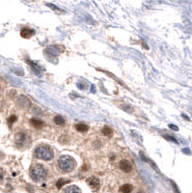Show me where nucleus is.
Segmentation results:
<instances>
[{
    "label": "nucleus",
    "instance_id": "obj_1",
    "mask_svg": "<svg viewBox=\"0 0 192 193\" xmlns=\"http://www.w3.org/2000/svg\"><path fill=\"white\" fill-rule=\"evenodd\" d=\"M58 166L64 172H71L75 168L76 162L75 158L70 156H61L58 158Z\"/></svg>",
    "mask_w": 192,
    "mask_h": 193
},
{
    "label": "nucleus",
    "instance_id": "obj_2",
    "mask_svg": "<svg viewBox=\"0 0 192 193\" xmlns=\"http://www.w3.org/2000/svg\"><path fill=\"white\" fill-rule=\"evenodd\" d=\"M35 156L43 160H50L53 157V152L48 146L42 145L35 150Z\"/></svg>",
    "mask_w": 192,
    "mask_h": 193
},
{
    "label": "nucleus",
    "instance_id": "obj_3",
    "mask_svg": "<svg viewBox=\"0 0 192 193\" xmlns=\"http://www.w3.org/2000/svg\"><path fill=\"white\" fill-rule=\"evenodd\" d=\"M46 175H48V171H46V169L41 164L35 165L30 173V176L34 182L42 181V179H44L46 177Z\"/></svg>",
    "mask_w": 192,
    "mask_h": 193
},
{
    "label": "nucleus",
    "instance_id": "obj_4",
    "mask_svg": "<svg viewBox=\"0 0 192 193\" xmlns=\"http://www.w3.org/2000/svg\"><path fill=\"white\" fill-rule=\"evenodd\" d=\"M15 141H16V145L17 147H19V148L24 147V146L28 144L29 137L25 132H18L15 137Z\"/></svg>",
    "mask_w": 192,
    "mask_h": 193
},
{
    "label": "nucleus",
    "instance_id": "obj_5",
    "mask_svg": "<svg viewBox=\"0 0 192 193\" xmlns=\"http://www.w3.org/2000/svg\"><path fill=\"white\" fill-rule=\"evenodd\" d=\"M86 183L93 190H98L100 188V179L96 177H90L86 179Z\"/></svg>",
    "mask_w": 192,
    "mask_h": 193
},
{
    "label": "nucleus",
    "instance_id": "obj_6",
    "mask_svg": "<svg viewBox=\"0 0 192 193\" xmlns=\"http://www.w3.org/2000/svg\"><path fill=\"white\" fill-rule=\"evenodd\" d=\"M119 167H120V169L123 172H125V173H129L132 170V164L130 163L129 160H128V159H123V160L120 161Z\"/></svg>",
    "mask_w": 192,
    "mask_h": 193
},
{
    "label": "nucleus",
    "instance_id": "obj_7",
    "mask_svg": "<svg viewBox=\"0 0 192 193\" xmlns=\"http://www.w3.org/2000/svg\"><path fill=\"white\" fill-rule=\"evenodd\" d=\"M17 102H18V105L21 106V107H22V108H27V107H29L30 104H31L29 99L26 97H24V96L19 97Z\"/></svg>",
    "mask_w": 192,
    "mask_h": 193
},
{
    "label": "nucleus",
    "instance_id": "obj_8",
    "mask_svg": "<svg viewBox=\"0 0 192 193\" xmlns=\"http://www.w3.org/2000/svg\"><path fill=\"white\" fill-rule=\"evenodd\" d=\"M34 35H35V31L30 28H23L21 31V36L24 39H29Z\"/></svg>",
    "mask_w": 192,
    "mask_h": 193
},
{
    "label": "nucleus",
    "instance_id": "obj_9",
    "mask_svg": "<svg viewBox=\"0 0 192 193\" xmlns=\"http://www.w3.org/2000/svg\"><path fill=\"white\" fill-rule=\"evenodd\" d=\"M64 193H82V191L76 185H69L65 188Z\"/></svg>",
    "mask_w": 192,
    "mask_h": 193
},
{
    "label": "nucleus",
    "instance_id": "obj_10",
    "mask_svg": "<svg viewBox=\"0 0 192 193\" xmlns=\"http://www.w3.org/2000/svg\"><path fill=\"white\" fill-rule=\"evenodd\" d=\"M132 190H133V186L129 183H125V184L122 185L120 189H119L120 193H131Z\"/></svg>",
    "mask_w": 192,
    "mask_h": 193
},
{
    "label": "nucleus",
    "instance_id": "obj_11",
    "mask_svg": "<svg viewBox=\"0 0 192 193\" xmlns=\"http://www.w3.org/2000/svg\"><path fill=\"white\" fill-rule=\"evenodd\" d=\"M75 129L79 132H87L89 130V126L86 125V124L79 123V124H76L75 125Z\"/></svg>",
    "mask_w": 192,
    "mask_h": 193
},
{
    "label": "nucleus",
    "instance_id": "obj_12",
    "mask_svg": "<svg viewBox=\"0 0 192 193\" xmlns=\"http://www.w3.org/2000/svg\"><path fill=\"white\" fill-rule=\"evenodd\" d=\"M30 123L31 125L34 126V128L36 129H41L43 128V125H44V123L41 121V120H39V119H36V118H33L30 120Z\"/></svg>",
    "mask_w": 192,
    "mask_h": 193
},
{
    "label": "nucleus",
    "instance_id": "obj_13",
    "mask_svg": "<svg viewBox=\"0 0 192 193\" xmlns=\"http://www.w3.org/2000/svg\"><path fill=\"white\" fill-rule=\"evenodd\" d=\"M54 123H55L56 125H64L65 123H66V121H65V119H64L62 116L57 115V116H55V118H54Z\"/></svg>",
    "mask_w": 192,
    "mask_h": 193
},
{
    "label": "nucleus",
    "instance_id": "obj_14",
    "mask_svg": "<svg viewBox=\"0 0 192 193\" xmlns=\"http://www.w3.org/2000/svg\"><path fill=\"white\" fill-rule=\"evenodd\" d=\"M102 134L105 135V136H111V135H112V132H113V130H112V129L109 128L108 125H105L104 128L102 129Z\"/></svg>",
    "mask_w": 192,
    "mask_h": 193
},
{
    "label": "nucleus",
    "instance_id": "obj_15",
    "mask_svg": "<svg viewBox=\"0 0 192 193\" xmlns=\"http://www.w3.org/2000/svg\"><path fill=\"white\" fill-rule=\"evenodd\" d=\"M70 183L69 179H65L61 178V179H59V181L56 183V186H57L58 188H61L63 185L67 184V183Z\"/></svg>",
    "mask_w": 192,
    "mask_h": 193
},
{
    "label": "nucleus",
    "instance_id": "obj_16",
    "mask_svg": "<svg viewBox=\"0 0 192 193\" xmlns=\"http://www.w3.org/2000/svg\"><path fill=\"white\" fill-rule=\"evenodd\" d=\"M17 120V116H15V115H13V116H11L10 118H9V120H8V123H9V125H11L12 124H14L16 121Z\"/></svg>",
    "mask_w": 192,
    "mask_h": 193
},
{
    "label": "nucleus",
    "instance_id": "obj_17",
    "mask_svg": "<svg viewBox=\"0 0 192 193\" xmlns=\"http://www.w3.org/2000/svg\"><path fill=\"white\" fill-rule=\"evenodd\" d=\"M171 183H172V187H173V190H174V192H175V193H181V192H180V190H179V188H178L177 184H176L174 182H171Z\"/></svg>",
    "mask_w": 192,
    "mask_h": 193
},
{
    "label": "nucleus",
    "instance_id": "obj_18",
    "mask_svg": "<svg viewBox=\"0 0 192 193\" xmlns=\"http://www.w3.org/2000/svg\"><path fill=\"white\" fill-rule=\"evenodd\" d=\"M164 138H166L167 140H170V141H173V142H175V143H177V140L174 138V137H171V136H169V135H164Z\"/></svg>",
    "mask_w": 192,
    "mask_h": 193
},
{
    "label": "nucleus",
    "instance_id": "obj_19",
    "mask_svg": "<svg viewBox=\"0 0 192 193\" xmlns=\"http://www.w3.org/2000/svg\"><path fill=\"white\" fill-rule=\"evenodd\" d=\"M169 128L173 129H175V130H179V129L177 128V126H175V125H169Z\"/></svg>",
    "mask_w": 192,
    "mask_h": 193
},
{
    "label": "nucleus",
    "instance_id": "obj_20",
    "mask_svg": "<svg viewBox=\"0 0 192 193\" xmlns=\"http://www.w3.org/2000/svg\"><path fill=\"white\" fill-rule=\"evenodd\" d=\"M137 193H144L143 191H139V192H137Z\"/></svg>",
    "mask_w": 192,
    "mask_h": 193
}]
</instances>
